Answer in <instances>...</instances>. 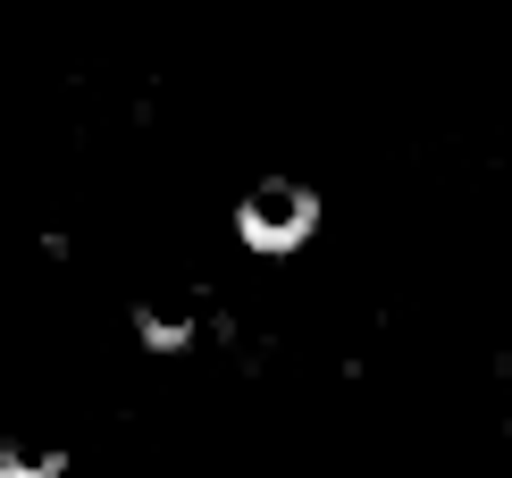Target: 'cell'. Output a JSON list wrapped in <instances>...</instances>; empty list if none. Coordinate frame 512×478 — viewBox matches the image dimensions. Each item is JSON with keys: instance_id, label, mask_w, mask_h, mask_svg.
<instances>
[{"instance_id": "1", "label": "cell", "mask_w": 512, "mask_h": 478, "mask_svg": "<svg viewBox=\"0 0 512 478\" xmlns=\"http://www.w3.org/2000/svg\"><path fill=\"white\" fill-rule=\"evenodd\" d=\"M311 227H319V193L311 185H286V177H269V185H252L244 202H236V235L252 252H294V244H311Z\"/></svg>"}]
</instances>
